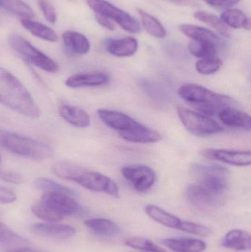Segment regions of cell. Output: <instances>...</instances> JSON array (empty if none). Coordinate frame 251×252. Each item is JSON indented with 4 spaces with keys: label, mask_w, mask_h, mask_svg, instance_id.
I'll return each mask as SVG.
<instances>
[{
    "label": "cell",
    "mask_w": 251,
    "mask_h": 252,
    "mask_svg": "<svg viewBox=\"0 0 251 252\" xmlns=\"http://www.w3.org/2000/svg\"><path fill=\"white\" fill-rule=\"evenodd\" d=\"M0 103L32 119L40 117L39 108L26 87L2 67H0Z\"/></svg>",
    "instance_id": "6da1fadb"
},
{
    "label": "cell",
    "mask_w": 251,
    "mask_h": 252,
    "mask_svg": "<svg viewBox=\"0 0 251 252\" xmlns=\"http://www.w3.org/2000/svg\"><path fill=\"white\" fill-rule=\"evenodd\" d=\"M0 146L16 155L32 159H47L53 155V149L49 145L4 129L0 136Z\"/></svg>",
    "instance_id": "7a4b0ae2"
},
{
    "label": "cell",
    "mask_w": 251,
    "mask_h": 252,
    "mask_svg": "<svg viewBox=\"0 0 251 252\" xmlns=\"http://www.w3.org/2000/svg\"><path fill=\"white\" fill-rule=\"evenodd\" d=\"M196 183L202 185L213 193L221 196L228 189L229 170L218 164L194 163L190 167Z\"/></svg>",
    "instance_id": "3957f363"
},
{
    "label": "cell",
    "mask_w": 251,
    "mask_h": 252,
    "mask_svg": "<svg viewBox=\"0 0 251 252\" xmlns=\"http://www.w3.org/2000/svg\"><path fill=\"white\" fill-rule=\"evenodd\" d=\"M8 42L16 53L40 69L50 73H56L58 71V65L55 61L20 35L12 34L9 36Z\"/></svg>",
    "instance_id": "277c9868"
},
{
    "label": "cell",
    "mask_w": 251,
    "mask_h": 252,
    "mask_svg": "<svg viewBox=\"0 0 251 252\" xmlns=\"http://www.w3.org/2000/svg\"><path fill=\"white\" fill-rule=\"evenodd\" d=\"M178 95L195 108L209 104L231 106L233 99L228 96L218 94L203 86L186 84L178 89Z\"/></svg>",
    "instance_id": "5b68a950"
},
{
    "label": "cell",
    "mask_w": 251,
    "mask_h": 252,
    "mask_svg": "<svg viewBox=\"0 0 251 252\" xmlns=\"http://www.w3.org/2000/svg\"><path fill=\"white\" fill-rule=\"evenodd\" d=\"M177 113L186 129L196 136H210L224 130L221 124L203 114L184 107H178Z\"/></svg>",
    "instance_id": "8992f818"
},
{
    "label": "cell",
    "mask_w": 251,
    "mask_h": 252,
    "mask_svg": "<svg viewBox=\"0 0 251 252\" xmlns=\"http://www.w3.org/2000/svg\"><path fill=\"white\" fill-rule=\"evenodd\" d=\"M87 4L95 14L109 18L127 32L137 33L141 31V27L137 19L106 0H87Z\"/></svg>",
    "instance_id": "52a82bcc"
},
{
    "label": "cell",
    "mask_w": 251,
    "mask_h": 252,
    "mask_svg": "<svg viewBox=\"0 0 251 252\" xmlns=\"http://www.w3.org/2000/svg\"><path fill=\"white\" fill-rule=\"evenodd\" d=\"M41 203L47 206L60 220L65 216H79L84 213L81 206L70 195L46 192L41 196Z\"/></svg>",
    "instance_id": "ba28073f"
},
{
    "label": "cell",
    "mask_w": 251,
    "mask_h": 252,
    "mask_svg": "<svg viewBox=\"0 0 251 252\" xmlns=\"http://www.w3.org/2000/svg\"><path fill=\"white\" fill-rule=\"evenodd\" d=\"M75 182L93 192H104L114 198L119 197V189L116 182L109 176L98 172L84 170Z\"/></svg>",
    "instance_id": "9c48e42d"
},
{
    "label": "cell",
    "mask_w": 251,
    "mask_h": 252,
    "mask_svg": "<svg viewBox=\"0 0 251 252\" xmlns=\"http://www.w3.org/2000/svg\"><path fill=\"white\" fill-rule=\"evenodd\" d=\"M122 175L139 192H147L153 188L156 182V173L148 166L141 164L126 166L122 168Z\"/></svg>",
    "instance_id": "30bf717a"
},
{
    "label": "cell",
    "mask_w": 251,
    "mask_h": 252,
    "mask_svg": "<svg viewBox=\"0 0 251 252\" xmlns=\"http://www.w3.org/2000/svg\"><path fill=\"white\" fill-rule=\"evenodd\" d=\"M200 154L208 159L222 161L237 167H246L251 164L250 151L209 148L203 150Z\"/></svg>",
    "instance_id": "8fae6325"
},
{
    "label": "cell",
    "mask_w": 251,
    "mask_h": 252,
    "mask_svg": "<svg viewBox=\"0 0 251 252\" xmlns=\"http://www.w3.org/2000/svg\"><path fill=\"white\" fill-rule=\"evenodd\" d=\"M97 115L105 125L116 130L119 134L132 130L139 124L129 115L118 111L100 109L97 110Z\"/></svg>",
    "instance_id": "7c38bea8"
},
{
    "label": "cell",
    "mask_w": 251,
    "mask_h": 252,
    "mask_svg": "<svg viewBox=\"0 0 251 252\" xmlns=\"http://www.w3.org/2000/svg\"><path fill=\"white\" fill-rule=\"evenodd\" d=\"M31 231L39 236L57 240L69 239L76 234L72 226L56 223H35L31 226Z\"/></svg>",
    "instance_id": "4fadbf2b"
},
{
    "label": "cell",
    "mask_w": 251,
    "mask_h": 252,
    "mask_svg": "<svg viewBox=\"0 0 251 252\" xmlns=\"http://www.w3.org/2000/svg\"><path fill=\"white\" fill-rule=\"evenodd\" d=\"M218 115L223 125L232 128L251 130V118L246 112L227 106L221 109Z\"/></svg>",
    "instance_id": "5bb4252c"
},
{
    "label": "cell",
    "mask_w": 251,
    "mask_h": 252,
    "mask_svg": "<svg viewBox=\"0 0 251 252\" xmlns=\"http://www.w3.org/2000/svg\"><path fill=\"white\" fill-rule=\"evenodd\" d=\"M187 198L192 204L199 207L216 206L221 201V196L197 183L187 188Z\"/></svg>",
    "instance_id": "9a60e30c"
},
{
    "label": "cell",
    "mask_w": 251,
    "mask_h": 252,
    "mask_svg": "<svg viewBox=\"0 0 251 252\" xmlns=\"http://www.w3.org/2000/svg\"><path fill=\"white\" fill-rule=\"evenodd\" d=\"M109 80V76L103 72H86L71 75L67 78L65 84L72 89L99 87L107 84Z\"/></svg>",
    "instance_id": "2e32d148"
},
{
    "label": "cell",
    "mask_w": 251,
    "mask_h": 252,
    "mask_svg": "<svg viewBox=\"0 0 251 252\" xmlns=\"http://www.w3.org/2000/svg\"><path fill=\"white\" fill-rule=\"evenodd\" d=\"M162 244L174 252H203L207 247L204 241L190 238H166Z\"/></svg>",
    "instance_id": "e0dca14e"
},
{
    "label": "cell",
    "mask_w": 251,
    "mask_h": 252,
    "mask_svg": "<svg viewBox=\"0 0 251 252\" xmlns=\"http://www.w3.org/2000/svg\"><path fill=\"white\" fill-rule=\"evenodd\" d=\"M119 136L124 140L133 143H155L162 139V135L159 132L141 124L130 131L120 133Z\"/></svg>",
    "instance_id": "ac0fdd59"
},
{
    "label": "cell",
    "mask_w": 251,
    "mask_h": 252,
    "mask_svg": "<svg viewBox=\"0 0 251 252\" xmlns=\"http://www.w3.org/2000/svg\"><path fill=\"white\" fill-rule=\"evenodd\" d=\"M138 41L132 36L111 39L106 43L108 53L116 57H129L138 50Z\"/></svg>",
    "instance_id": "d6986e66"
},
{
    "label": "cell",
    "mask_w": 251,
    "mask_h": 252,
    "mask_svg": "<svg viewBox=\"0 0 251 252\" xmlns=\"http://www.w3.org/2000/svg\"><path fill=\"white\" fill-rule=\"evenodd\" d=\"M62 39L66 50L73 54H86L91 48L88 38L81 32L72 31H65L62 34Z\"/></svg>",
    "instance_id": "ffe728a7"
},
{
    "label": "cell",
    "mask_w": 251,
    "mask_h": 252,
    "mask_svg": "<svg viewBox=\"0 0 251 252\" xmlns=\"http://www.w3.org/2000/svg\"><path fill=\"white\" fill-rule=\"evenodd\" d=\"M222 246L236 251H247L251 248V234L243 229H232L225 234Z\"/></svg>",
    "instance_id": "44dd1931"
},
{
    "label": "cell",
    "mask_w": 251,
    "mask_h": 252,
    "mask_svg": "<svg viewBox=\"0 0 251 252\" xmlns=\"http://www.w3.org/2000/svg\"><path fill=\"white\" fill-rule=\"evenodd\" d=\"M145 213L150 219L154 221L160 223L161 225L166 226L170 229H178L180 230L183 220L177 216L171 214L169 212L163 210L158 206L149 204L146 206Z\"/></svg>",
    "instance_id": "7402d4cb"
},
{
    "label": "cell",
    "mask_w": 251,
    "mask_h": 252,
    "mask_svg": "<svg viewBox=\"0 0 251 252\" xmlns=\"http://www.w3.org/2000/svg\"><path fill=\"white\" fill-rule=\"evenodd\" d=\"M84 224L99 236L115 237L120 233V228L115 222L103 218L88 219L84 221Z\"/></svg>",
    "instance_id": "603a6c76"
},
{
    "label": "cell",
    "mask_w": 251,
    "mask_h": 252,
    "mask_svg": "<svg viewBox=\"0 0 251 252\" xmlns=\"http://www.w3.org/2000/svg\"><path fill=\"white\" fill-rule=\"evenodd\" d=\"M60 117L71 125L87 127L91 124L89 115L81 108L70 105H62L59 109Z\"/></svg>",
    "instance_id": "cb8c5ba5"
},
{
    "label": "cell",
    "mask_w": 251,
    "mask_h": 252,
    "mask_svg": "<svg viewBox=\"0 0 251 252\" xmlns=\"http://www.w3.org/2000/svg\"><path fill=\"white\" fill-rule=\"evenodd\" d=\"M179 30L181 32L187 35L192 40L195 41H208L215 45H218L221 42V38L218 35L207 28L197 25L183 24L180 25Z\"/></svg>",
    "instance_id": "d4e9b609"
},
{
    "label": "cell",
    "mask_w": 251,
    "mask_h": 252,
    "mask_svg": "<svg viewBox=\"0 0 251 252\" xmlns=\"http://www.w3.org/2000/svg\"><path fill=\"white\" fill-rule=\"evenodd\" d=\"M20 21L22 26L34 36L50 42H56L58 41V35L56 31L47 25L35 22L28 18H22Z\"/></svg>",
    "instance_id": "484cf974"
},
{
    "label": "cell",
    "mask_w": 251,
    "mask_h": 252,
    "mask_svg": "<svg viewBox=\"0 0 251 252\" xmlns=\"http://www.w3.org/2000/svg\"><path fill=\"white\" fill-rule=\"evenodd\" d=\"M221 20L226 26L234 29H250V21L247 15L239 9H228L222 13Z\"/></svg>",
    "instance_id": "4316f807"
},
{
    "label": "cell",
    "mask_w": 251,
    "mask_h": 252,
    "mask_svg": "<svg viewBox=\"0 0 251 252\" xmlns=\"http://www.w3.org/2000/svg\"><path fill=\"white\" fill-rule=\"evenodd\" d=\"M138 13L143 26L150 35L158 38H163L166 36L167 31L165 27L156 17L141 9H138Z\"/></svg>",
    "instance_id": "83f0119b"
},
{
    "label": "cell",
    "mask_w": 251,
    "mask_h": 252,
    "mask_svg": "<svg viewBox=\"0 0 251 252\" xmlns=\"http://www.w3.org/2000/svg\"><path fill=\"white\" fill-rule=\"evenodd\" d=\"M0 7L22 18L32 19L35 16L32 7L22 0H0Z\"/></svg>",
    "instance_id": "f1b7e54d"
},
{
    "label": "cell",
    "mask_w": 251,
    "mask_h": 252,
    "mask_svg": "<svg viewBox=\"0 0 251 252\" xmlns=\"http://www.w3.org/2000/svg\"><path fill=\"white\" fill-rule=\"evenodd\" d=\"M194 17L200 22L212 27L222 36L225 38H228L230 36L226 25L223 22L221 18L218 17L213 13H209L204 10H197L194 13Z\"/></svg>",
    "instance_id": "f546056e"
},
{
    "label": "cell",
    "mask_w": 251,
    "mask_h": 252,
    "mask_svg": "<svg viewBox=\"0 0 251 252\" xmlns=\"http://www.w3.org/2000/svg\"><path fill=\"white\" fill-rule=\"evenodd\" d=\"M84 170L75 163L69 161H59L53 166V172L57 177L73 182Z\"/></svg>",
    "instance_id": "4dcf8cb0"
},
{
    "label": "cell",
    "mask_w": 251,
    "mask_h": 252,
    "mask_svg": "<svg viewBox=\"0 0 251 252\" xmlns=\"http://www.w3.org/2000/svg\"><path fill=\"white\" fill-rule=\"evenodd\" d=\"M189 50L193 56L200 59L217 57L216 45L208 41L192 40Z\"/></svg>",
    "instance_id": "1f68e13d"
},
{
    "label": "cell",
    "mask_w": 251,
    "mask_h": 252,
    "mask_svg": "<svg viewBox=\"0 0 251 252\" xmlns=\"http://www.w3.org/2000/svg\"><path fill=\"white\" fill-rule=\"evenodd\" d=\"M34 185L37 189L43 191L44 193L50 192V193L66 194L72 197L75 195V192L72 189L47 178H38L35 179Z\"/></svg>",
    "instance_id": "d6a6232c"
},
{
    "label": "cell",
    "mask_w": 251,
    "mask_h": 252,
    "mask_svg": "<svg viewBox=\"0 0 251 252\" xmlns=\"http://www.w3.org/2000/svg\"><path fill=\"white\" fill-rule=\"evenodd\" d=\"M124 244L127 247H131L135 250H142L149 252H167L164 249L152 242L147 238L141 237H130L123 240Z\"/></svg>",
    "instance_id": "836d02e7"
},
{
    "label": "cell",
    "mask_w": 251,
    "mask_h": 252,
    "mask_svg": "<svg viewBox=\"0 0 251 252\" xmlns=\"http://www.w3.org/2000/svg\"><path fill=\"white\" fill-rule=\"evenodd\" d=\"M28 244L25 239L0 222V247H13Z\"/></svg>",
    "instance_id": "e575fe53"
},
{
    "label": "cell",
    "mask_w": 251,
    "mask_h": 252,
    "mask_svg": "<svg viewBox=\"0 0 251 252\" xmlns=\"http://www.w3.org/2000/svg\"><path fill=\"white\" fill-rule=\"evenodd\" d=\"M222 65V60L219 58H209L197 61L195 63V69L200 75H209L216 73Z\"/></svg>",
    "instance_id": "d590c367"
},
{
    "label": "cell",
    "mask_w": 251,
    "mask_h": 252,
    "mask_svg": "<svg viewBox=\"0 0 251 252\" xmlns=\"http://www.w3.org/2000/svg\"><path fill=\"white\" fill-rule=\"evenodd\" d=\"M180 230L200 237H208L212 233L207 226L189 220H183Z\"/></svg>",
    "instance_id": "8d00e7d4"
},
{
    "label": "cell",
    "mask_w": 251,
    "mask_h": 252,
    "mask_svg": "<svg viewBox=\"0 0 251 252\" xmlns=\"http://www.w3.org/2000/svg\"><path fill=\"white\" fill-rule=\"evenodd\" d=\"M37 2L46 19L50 23H56L57 21V13L50 0H37Z\"/></svg>",
    "instance_id": "74e56055"
},
{
    "label": "cell",
    "mask_w": 251,
    "mask_h": 252,
    "mask_svg": "<svg viewBox=\"0 0 251 252\" xmlns=\"http://www.w3.org/2000/svg\"><path fill=\"white\" fill-rule=\"evenodd\" d=\"M0 179L15 185H20L25 182V178L22 174L10 170L0 171Z\"/></svg>",
    "instance_id": "f35d334b"
},
{
    "label": "cell",
    "mask_w": 251,
    "mask_h": 252,
    "mask_svg": "<svg viewBox=\"0 0 251 252\" xmlns=\"http://www.w3.org/2000/svg\"><path fill=\"white\" fill-rule=\"evenodd\" d=\"M17 196L11 189L0 186V203L1 204H11L16 201Z\"/></svg>",
    "instance_id": "ab89813d"
},
{
    "label": "cell",
    "mask_w": 251,
    "mask_h": 252,
    "mask_svg": "<svg viewBox=\"0 0 251 252\" xmlns=\"http://www.w3.org/2000/svg\"><path fill=\"white\" fill-rule=\"evenodd\" d=\"M212 7L228 8L238 4L241 0H203Z\"/></svg>",
    "instance_id": "60d3db41"
},
{
    "label": "cell",
    "mask_w": 251,
    "mask_h": 252,
    "mask_svg": "<svg viewBox=\"0 0 251 252\" xmlns=\"http://www.w3.org/2000/svg\"><path fill=\"white\" fill-rule=\"evenodd\" d=\"M95 19L96 21L98 22L99 25H101L103 28L109 30V31H113L114 30V24L109 18L100 16V15L95 14Z\"/></svg>",
    "instance_id": "b9f144b4"
},
{
    "label": "cell",
    "mask_w": 251,
    "mask_h": 252,
    "mask_svg": "<svg viewBox=\"0 0 251 252\" xmlns=\"http://www.w3.org/2000/svg\"><path fill=\"white\" fill-rule=\"evenodd\" d=\"M6 252H39L35 251V250H32L29 248H15L10 249V250H7Z\"/></svg>",
    "instance_id": "7bdbcfd3"
},
{
    "label": "cell",
    "mask_w": 251,
    "mask_h": 252,
    "mask_svg": "<svg viewBox=\"0 0 251 252\" xmlns=\"http://www.w3.org/2000/svg\"><path fill=\"white\" fill-rule=\"evenodd\" d=\"M173 1H185V0H173Z\"/></svg>",
    "instance_id": "ee69618b"
},
{
    "label": "cell",
    "mask_w": 251,
    "mask_h": 252,
    "mask_svg": "<svg viewBox=\"0 0 251 252\" xmlns=\"http://www.w3.org/2000/svg\"><path fill=\"white\" fill-rule=\"evenodd\" d=\"M0 161H1V157H0Z\"/></svg>",
    "instance_id": "f6af8a7d"
}]
</instances>
